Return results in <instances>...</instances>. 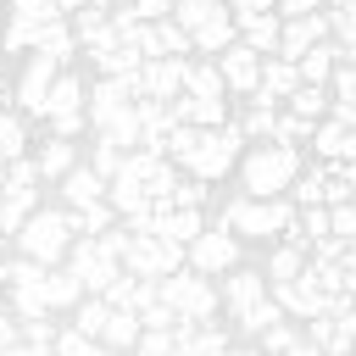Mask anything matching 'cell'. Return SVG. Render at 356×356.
Here are the masks:
<instances>
[{
    "label": "cell",
    "instance_id": "cell-1",
    "mask_svg": "<svg viewBox=\"0 0 356 356\" xmlns=\"http://www.w3.org/2000/svg\"><path fill=\"white\" fill-rule=\"evenodd\" d=\"M222 306L234 312V323H239L245 334H261V328H273V323L284 317V306L273 300V278L256 273V267L222 273Z\"/></svg>",
    "mask_w": 356,
    "mask_h": 356
},
{
    "label": "cell",
    "instance_id": "cell-2",
    "mask_svg": "<svg viewBox=\"0 0 356 356\" xmlns=\"http://www.w3.org/2000/svg\"><path fill=\"white\" fill-rule=\"evenodd\" d=\"M239 178H245V195H289L295 178H300V150L278 145V139H261V145L245 150Z\"/></svg>",
    "mask_w": 356,
    "mask_h": 356
},
{
    "label": "cell",
    "instance_id": "cell-3",
    "mask_svg": "<svg viewBox=\"0 0 356 356\" xmlns=\"http://www.w3.org/2000/svg\"><path fill=\"white\" fill-rule=\"evenodd\" d=\"M295 200L284 195H239L222 206V222L239 234V239H284V228L295 222Z\"/></svg>",
    "mask_w": 356,
    "mask_h": 356
},
{
    "label": "cell",
    "instance_id": "cell-4",
    "mask_svg": "<svg viewBox=\"0 0 356 356\" xmlns=\"http://www.w3.org/2000/svg\"><path fill=\"white\" fill-rule=\"evenodd\" d=\"M239 161H245V128H239V122H217V128H200L184 172H195V178L211 184V178H222V172H234Z\"/></svg>",
    "mask_w": 356,
    "mask_h": 356
},
{
    "label": "cell",
    "instance_id": "cell-5",
    "mask_svg": "<svg viewBox=\"0 0 356 356\" xmlns=\"http://www.w3.org/2000/svg\"><path fill=\"white\" fill-rule=\"evenodd\" d=\"M17 250L33 256V261H44V267L67 261V250H72V211H61V206H39V211L22 222Z\"/></svg>",
    "mask_w": 356,
    "mask_h": 356
},
{
    "label": "cell",
    "instance_id": "cell-6",
    "mask_svg": "<svg viewBox=\"0 0 356 356\" xmlns=\"http://www.w3.org/2000/svg\"><path fill=\"white\" fill-rule=\"evenodd\" d=\"M122 267H128L134 278H172L178 267H189V245L161 239V234H134V228H128Z\"/></svg>",
    "mask_w": 356,
    "mask_h": 356
},
{
    "label": "cell",
    "instance_id": "cell-7",
    "mask_svg": "<svg viewBox=\"0 0 356 356\" xmlns=\"http://www.w3.org/2000/svg\"><path fill=\"white\" fill-rule=\"evenodd\" d=\"M161 300L178 312V323H211L217 317V289L195 267H178L172 278H161Z\"/></svg>",
    "mask_w": 356,
    "mask_h": 356
},
{
    "label": "cell",
    "instance_id": "cell-8",
    "mask_svg": "<svg viewBox=\"0 0 356 356\" xmlns=\"http://www.w3.org/2000/svg\"><path fill=\"white\" fill-rule=\"evenodd\" d=\"M67 267L83 278V289H89V295H106V289L122 278V256H117L100 234H78V245L67 250Z\"/></svg>",
    "mask_w": 356,
    "mask_h": 356
},
{
    "label": "cell",
    "instance_id": "cell-9",
    "mask_svg": "<svg viewBox=\"0 0 356 356\" xmlns=\"http://www.w3.org/2000/svg\"><path fill=\"white\" fill-rule=\"evenodd\" d=\"M139 106V83L134 78H95L89 83V128H111L117 117H128Z\"/></svg>",
    "mask_w": 356,
    "mask_h": 356
},
{
    "label": "cell",
    "instance_id": "cell-10",
    "mask_svg": "<svg viewBox=\"0 0 356 356\" xmlns=\"http://www.w3.org/2000/svg\"><path fill=\"white\" fill-rule=\"evenodd\" d=\"M189 267H195V273H206V278L234 273V267H239V234L217 217V228H206V234L189 245Z\"/></svg>",
    "mask_w": 356,
    "mask_h": 356
},
{
    "label": "cell",
    "instance_id": "cell-11",
    "mask_svg": "<svg viewBox=\"0 0 356 356\" xmlns=\"http://www.w3.org/2000/svg\"><path fill=\"white\" fill-rule=\"evenodd\" d=\"M56 78H61V61L44 56V50H28V67H22V78H17V106H22V117H44V100H50V89H56Z\"/></svg>",
    "mask_w": 356,
    "mask_h": 356
},
{
    "label": "cell",
    "instance_id": "cell-12",
    "mask_svg": "<svg viewBox=\"0 0 356 356\" xmlns=\"http://www.w3.org/2000/svg\"><path fill=\"white\" fill-rule=\"evenodd\" d=\"M273 300L284 306V317H300V323H312V317H323L328 312V289L312 278V261H306V273L300 278H284V284H273Z\"/></svg>",
    "mask_w": 356,
    "mask_h": 356
},
{
    "label": "cell",
    "instance_id": "cell-13",
    "mask_svg": "<svg viewBox=\"0 0 356 356\" xmlns=\"http://www.w3.org/2000/svg\"><path fill=\"white\" fill-rule=\"evenodd\" d=\"M184 78H189V56H156L134 72L139 83V100H178L184 95Z\"/></svg>",
    "mask_w": 356,
    "mask_h": 356
},
{
    "label": "cell",
    "instance_id": "cell-14",
    "mask_svg": "<svg viewBox=\"0 0 356 356\" xmlns=\"http://www.w3.org/2000/svg\"><path fill=\"white\" fill-rule=\"evenodd\" d=\"M261 61H267V56H261V50H250L245 39H239V44H228V50L217 56L222 83H228L234 95H256V89H261Z\"/></svg>",
    "mask_w": 356,
    "mask_h": 356
},
{
    "label": "cell",
    "instance_id": "cell-15",
    "mask_svg": "<svg viewBox=\"0 0 356 356\" xmlns=\"http://www.w3.org/2000/svg\"><path fill=\"white\" fill-rule=\"evenodd\" d=\"M323 39H334V28H328V11H312V17H284V39H278V56H289V61H300L312 44H323Z\"/></svg>",
    "mask_w": 356,
    "mask_h": 356
},
{
    "label": "cell",
    "instance_id": "cell-16",
    "mask_svg": "<svg viewBox=\"0 0 356 356\" xmlns=\"http://www.w3.org/2000/svg\"><path fill=\"white\" fill-rule=\"evenodd\" d=\"M150 234H161V239H178V245H195V239L206 234V211H200V206H172V200H161V206H156V222H150Z\"/></svg>",
    "mask_w": 356,
    "mask_h": 356
},
{
    "label": "cell",
    "instance_id": "cell-17",
    "mask_svg": "<svg viewBox=\"0 0 356 356\" xmlns=\"http://www.w3.org/2000/svg\"><path fill=\"white\" fill-rule=\"evenodd\" d=\"M228 44H239V17L222 6L217 17H206V22L195 28V56H211V61H217Z\"/></svg>",
    "mask_w": 356,
    "mask_h": 356
},
{
    "label": "cell",
    "instance_id": "cell-18",
    "mask_svg": "<svg viewBox=\"0 0 356 356\" xmlns=\"http://www.w3.org/2000/svg\"><path fill=\"white\" fill-rule=\"evenodd\" d=\"M300 83H306V78H300V61H289V56H267V61H261V89H256V95H267V100L284 106Z\"/></svg>",
    "mask_w": 356,
    "mask_h": 356
},
{
    "label": "cell",
    "instance_id": "cell-19",
    "mask_svg": "<svg viewBox=\"0 0 356 356\" xmlns=\"http://www.w3.org/2000/svg\"><path fill=\"white\" fill-rule=\"evenodd\" d=\"M61 195H67V206H89V200H111V178L106 172H95L89 161H78L67 178H61Z\"/></svg>",
    "mask_w": 356,
    "mask_h": 356
},
{
    "label": "cell",
    "instance_id": "cell-20",
    "mask_svg": "<svg viewBox=\"0 0 356 356\" xmlns=\"http://www.w3.org/2000/svg\"><path fill=\"white\" fill-rule=\"evenodd\" d=\"M228 334L217 323H178V356H228Z\"/></svg>",
    "mask_w": 356,
    "mask_h": 356
},
{
    "label": "cell",
    "instance_id": "cell-21",
    "mask_svg": "<svg viewBox=\"0 0 356 356\" xmlns=\"http://www.w3.org/2000/svg\"><path fill=\"white\" fill-rule=\"evenodd\" d=\"M239 39L261 56H278V39H284V17L278 11H256V17H239Z\"/></svg>",
    "mask_w": 356,
    "mask_h": 356
},
{
    "label": "cell",
    "instance_id": "cell-22",
    "mask_svg": "<svg viewBox=\"0 0 356 356\" xmlns=\"http://www.w3.org/2000/svg\"><path fill=\"white\" fill-rule=\"evenodd\" d=\"M95 67H100V78H134V72L145 67V50H139V39H128V33H122L111 50H100V56H95Z\"/></svg>",
    "mask_w": 356,
    "mask_h": 356
},
{
    "label": "cell",
    "instance_id": "cell-23",
    "mask_svg": "<svg viewBox=\"0 0 356 356\" xmlns=\"http://www.w3.org/2000/svg\"><path fill=\"white\" fill-rule=\"evenodd\" d=\"M284 106H289L295 117H306V122H323V117H334V89H328V83H300Z\"/></svg>",
    "mask_w": 356,
    "mask_h": 356
},
{
    "label": "cell",
    "instance_id": "cell-24",
    "mask_svg": "<svg viewBox=\"0 0 356 356\" xmlns=\"http://www.w3.org/2000/svg\"><path fill=\"white\" fill-rule=\"evenodd\" d=\"M172 111H178V122H195V128H217V122H228V100H206V95H178Z\"/></svg>",
    "mask_w": 356,
    "mask_h": 356
},
{
    "label": "cell",
    "instance_id": "cell-25",
    "mask_svg": "<svg viewBox=\"0 0 356 356\" xmlns=\"http://www.w3.org/2000/svg\"><path fill=\"white\" fill-rule=\"evenodd\" d=\"M139 334H145V317H139L134 306H111V317H106V334H100V339H106L111 350H134V345H139Z\"/></svg>",
    "mask_w": 356,
    "mask_h": 356
},
{
    "label": "cell",
    "instance_id": "cell-26",
    "mask_svg": "<svg viewBox=\"0 0 356 356\" xmlns=\"http://www.w3.org/2000/svg\"><path fill=\"white\" fill-rule=\"evenodd\" d=\"M278 111H284L278 100H267V95H250V111L239 117L245 139H256V145H261V139H273V134H278Z\"/></svg>",
    "mask_w": 356,
    "mask_h": 356
},
{
    "label": "cell",
    "instance_id": "cell-27",
    "mask_svg": "<svg viewBox=\"0 0 356 356\" xmlns=\"http://www.w3.org/2000/svg\"><path fill=\"white\" fill-rule=\"evenodd\" d=\"M33 161H39V172H44V178H67V172L78 167V145H72V139H61V134H50V139L39 145V156H33Z\"/></svg>",
    "mask_w": 356,
    "mask_h": 356
},
{
    "label": "cell",
    "instance_id": "cell-28",
    "mask_svg": "<svg viewBox=\"0 0 356 356\" xmlns=\"http://www.w3.org/2000/svg\"><path fill=\"white\" fill-rule=\"evenodd\" d=\"M89 289H83V278L72 273V267H50L44 273V300H50V312H61V306H78Z\"/></svg>",
    "mask_w": 356,
    "mask_h": 356
},
{
    "label": "cell",
    "instance_id": "cell-29",
    "mask_svg": "<svg viewBox=\"0 0 356 356\" xmlns=\"http://www.w3.org/2000/svg\"><path fill=\"white\" fill-rule=\"evenodd\" d=\"M334 67H339V39H323L300 56V78L306 83H334Z\"/></svg>",
    "mask_w": 356,
    "mask_h": 356
},
{
    "label": "cell",
    "instance_id": "cell-30",
    "mask_svg": "<svg viewBox=\"0 0 356 356\" xmlns=\"http://www.w3.org/2000/svg\"><path fill=\"white\" fill-rule=\"evenodd\" d=\"M184 95H206V100H222V95H228V83H222V67H217L211 56H200V61H189V78H184Z\"/></svg>",
    "mask_w": 356,
    "mask_h": 356
},
{
    "label": "cell",
    "instance_id": "cell-31",
    "mask_svg": "<svg viewBox=\"0 0 356 356\" xmlns=\"http://www.w3.org/2000/svg\"><path fill=\"white\" fill-rule=\"evenodd\" d=\"M306 261H312V250H306V245H289V239H284V245H278V250L267 256V267H261V273H267L273 284H284V278H300V273H306Z\"/></svg>",
    "mask_w": 356,
    "mask_h": 356
},
{
    "label": "cell",
    "instance_id": "cell-32",
    "mask_svg": "<svg viewBox=\"0 0 356 356\" xmlns=\"http://www.w3.org/2000/svg\"><path fill=\"white\" fill-rule=\"evenodd\" d=\"M106 317H111V300H106V295H83V300L72 306V328L89 334V339L106 334Z\"/></svg>",
    "mask_w": 356,
    "mask_h": 356
},
{
    "label": "cell",
    "instance_id": "cell-33",
    "mask_svg": "<svg viewBox=\"0 0 356 356\" xmlns=\"http://www.w3.org/2000/svg\"><path fill=\"white\" fill-rule=\"evenodd\" d=\"M345 139H350V128H345L339 117H323V122H317V134H312L317 161H339V156H345Z\"/></svg>",
    "mask_w": 356,
    "mask_h": 356
},
{
    "label": "cell",
    "instance_id": "cell-34",
    "mask_svg": "<svg viewBox=\"0 0 356 356\" xmlns=\"http://www.w3.org/2000/svg\"><path fill=\"white\" fill-rule=\"evenodd\" d=\"M295 206H328V161H317V167H306L300 178H295Z\"/></svg>",
    "mask_w": 356,
    "mask_h": 356
},
{
    "label": "cell",
    "instance_id": "cell-35",
    "mask_svg": "<svg viewBox=\"0 0 356 356\" xmlns=\"http://www.w3.org/2000/svg\"><path fill=\"white\" fill-rule=\"evenodd\" d=\"M67 211H72V234H106L117 217L111 200H89V206H67Z\"/></svg>",
    "mask_w": 356,
    "mask_h": 356
},
{
    "label": "cell",
    "instance_id": "cell-36",
    "mask_svg": "<svg viewBox=\"0 0 356 356\" xmlns=\"http://www.w3.org/2000/svg\"><path fill=\"white\" fill-rule=\"evenodd\" d=\"M0 156H6V161L28 156V128H22V111H0Z\"/></svg>",
    "mask_w": 356,
    "mask_h": 356
},
{
    "label": "cell",
    "instance_id": "cell-37",
    "mask_svg": "<svg viewBox=\"0 0 356 356\" xmlns=\"http://www.w3.org/2000/svg\"><path fill=\"white\" fill-rule=\"evenodd\" d=\"M11 306H17V317H44V312H50V300H44V278H33V284H11Z\"/></svg>",
    "mask_w": 356,
    "mask_h": 356
},
{
    "label": "cell",
    "instance_id": "cell-38",
    "mask_svg": "<svg viewBox=\"0 0 356 356\" xmlns=\"http://www.w3.org/2000/svg\"><path fill=\"white\" fill-rule=\"evenodd\" d=\"M312 134H317V122H306V117H295L289 106L278 111V134H273L278 145H295V150H300V145H312Z\"/></svg>",
    "mask_w": 356,
    "mask_h": 356
},
{
    "label": "cell",
    "instance_id": "cell-39",
    "mask_svg": "<svg viewBox=\"0 0 356 356\" xmlns=\"http://www.w3.org/2000/svg\"><path fill=\"white\" fill-rule=\"evenodd\" d=\"M56 356H111V345H106V339L78 334V328H67V334L56 339Z\"/></svg>",
    "mask_w": 356,
    "mask_h": 356
},
{
    "label": "cell",
    "instance_id": "cell-40",
    "mask_svg": "<svg viewBox=\"0 0 356 356\" xmlns=\"http://www.w3.org/2000/svg\"><path fill=\"white\" fill-rule=\"evenodd\" d=\"M134 350L139 356H178V328H145Z\"/></svg>",
    "mask_w": 356,
    "mask_h": 356
},
{
    "label": "cell",
    "instance_id": "cell-41",
    "mask_svg": "<svg viewBox=\"0 0 356 356\" xmlns=\"http://www.w3.org/2000/svg\"><path fill=\"white\" fill-rule=\"evenodd\" d=\"M328 11V28L339 44H356V0H339V6H323Z\"/></svg>",
    "mask_w": 356,
    "mask_h": 356
},
{
    "label": "cell",
    "instance_id": "cell-42",
    "mask_svg": "<svg viewBox=\"0 0 356 356\" xmlns=\"http://www.w3.org/2000/svg\"><path fill=\"white\" fill-rule=\"evenodd\" d=\"M11 17L17 22H56L67 11H61V0H11Z\"/></svg>",
    "mask_w": 356,
    "mask_h": 356
},
{
    "label": "cell",
    "instance_id": "cell-43",
    "mask_svg": "<svg viewBox=\"0 0 356 356\" xmlns=\"http://www.w3.org/2000/svg\"><path fill=\"white\" fill-rule=\"evenodd\" d=\"M195 139H200V128H195V122H178V128L167 134V145H161V156H172V161L184 167V161H189V150H195Z\"/></svg>",
    "mask_w": 356,
    "mask_h": 356
},
{
    "label": "cell",
    "instance_id": "cell-44",
    "mask_svg": "<svg viewBox=\"0 0 356 356\" xmlns=\"http://www.w3.org/2000/svg\"><path fill=\"white\" fill-rule=\"evenodd\" d=\"M122 161H128V150H122V145H111V139H95V156H89V167H95V172L117 178V172H122Z\"/></svg>",
    "mask_w": 356,
    "mask_h": 356
},
{
    "label": "cell",
    "instance_id": "cell-45",
    "mask_svg": "<svg viewBox=\"0 0 356 356\" xmlns=\"http://www.w3.org/2000/svg\"><path fill=\"white\" fill-rule=\"evenodd\" d=\"M256 339H261V350H267V356H284V350H289V345H295V339H300V328H295V323H284V317H278V323H273V328H261V334H256Z\"/></svg>",
    "mask_w": 356,
    "mask_h": 356
},
{
    "label": "cell",
    "instance_id": "cell-46",
    "mask_svg": "<svg viewBox=\"0 0 356 356\" xmlns=\"http://www.w3.org/2000/svg\"><path fill=\"white\" fill-rule=\"evenodd\" d=\"M172 206H206V178H178V189H172Z\"/></svg>",
    "mask_w": 356,
    "mask_h": 356
},
{
    "label": "cell",
    "instance_id": "cell-47",
    "mask_svg": "<svg viewBox=\"0 0 356 356\" xmlns=\"http://www.w3.org/2000/svg\"><path fill=\"white\" fill-rule=\"evenodd\" d=\"M134 295H139V278H134V273L122 267V278H117V284L106 289V300H111V306H134Z\"/></svg>",
    "mask_w": 356,
    "mask_h": 356
},
{
    "label": "cell",
    "instance_id": "cell-48",
    "mask_svg": "<svg viewBox=\"0 0 356 356\" xmlns=\"http://www.w3.org/2000/svg\"><path fill=\"white\" fill-rule=\"evenodd\" d=\"M334 211V234L339 239H356V200H339V206H328Z\"/></svg>",
    "mask_w": 356,
    "mask_h": 356
},
{
    "label": "cell",
    "instance_id": "cell-49",
    "mask_svg": "<svg viewBox=\"0 0 356 356\" xmlns=\"http://www.w3.org/2000/svg\"><path fill=\"white\" fill-rule=\"evenodd\" d=\"M312 261H345V239H339V234L317 239V245H312Z\"/></svg>",
    "mask_w": 356,
    "mask_h": 356
},
{
    "label": "cell",
    "instance_id": "cell-50",
    "mask_svg": "<svg viewBox=\"0 0 356 356\" xmlns=\"http://www.w3.org/2000/svg\"><path fill=\"white\" fill-rule=\"evenodd\" d=\"M17 339H22V317H6V312H0V356H6Z\"/></svg>",
    "mask_w": 356,
    "mask_h": 356
},
{
    "label": "cell",
    "instance_id": "cell-51",
    "mask_svg": "<svg viewBox=\"0 0 356 356\" xmlns=\"http://www.w3.org/2000/svg\"><path fill=\"white\" fill-rule=\"evenodd\" d=\"M323 11V0H278V17H312Z\"/></svg>",
    "mask_w": 356,
    "mask_h": 356
},
{
    "label": "cell",
    "instance_id": "cell-52",
    "mask_svg": "<svg viewBox=\"0 0 356 356\" xmlns=\"http://www.w3.org/2000/svg\"><path fill=\"white\" fill-rule=\"evenodd\" d=\"M234 17H256V11H278V0H228Z\"/></svg>",
    "mask_w": 356,
    "mask_h": 356
},
{
    "label": "cell",
    "instance_id": "cell-53",
    "mask_svg": "<svg viewBox=\"0 0 356 356\" xmlns=\"http://www.w3.org/2000/svg\"><path fill=\"white\" fill-rule=\"evenodd\" d=\"M284 356H328V350H323V345H312V339H306V334H300V339H295V345H289V350H284Z\"/></svg>",
    "mask_w": 356,
    "mask_h": 356
},
{
    "label": "cell",
    "instance_id": "cell-54",
    "mask_svg": "<svg viewBox=\"0 0 356 356\" xmlns=\"http://www.w3.org/2000/svg\"><path fill=\"white\" fill-rule=\"evenodd\" d=\"M339 67H350V72H356V44H339Z\"/></svg>",
    "mask_w": 356,
    "mask_h": 356
},
{
    "label": "cell",
    "instance_id": "cell-55",
    "mask_svg": "<svg viewBox=\"0 0 356 356\" xmlns=\"http://www.w3.org/2000/svg\"><path fill=\"white\" fill-rule=\"evenodd\" d=\"M83 6H89V0H61V11H67V17H78Z\"/></svg>",
    "mask_w": 356,
    "mask_h": 356
},
{
    "label": "cell",
    "instance_id": "cell-56",
    "mask_svg": "<svg viewBox=\"0 0 356 356\" xmlns=\"http://www.w3.org/2000/svg\"><path fill=\"white\" fill-rule=\"evenodd\" d=\"M339 161H356V128H350V139H345V156Z\"/></svg>",
    "mask_w": 356,
    "mask_h": 356
},
{
    "label": "cell",
    "instance_id": "cell-57",
    "mask_svg": "<svg viewBox=\"0 0 356 356\" xmlns=\"http://www.w3.org/2000/svg\"><path fill=\"white\" fill-rule=\"evenodd\" d=\"M228 356H267V350H261V345H256V350H228Z\"/></svg>",
    "mask_w": 356,
    "mask_h": 356
},
{
    "label": "cell",
    "instance_id": "cell-58",
    "mask_svg": "<svg viewBox=\"0 0 356 356\" xmlns=\"http://www.w3.org/2000/svg\"><path fill=\"white\" fill-rule=\"evenodd\" d=\"M6 239H11V228H6V222H0V250H6Z\"/></svg>",
    "mask_w": 356,
    "mask_h": 356
},
{
    "label": "cell",
    "instance_id": "cell-59",
    "mask_svg": "<svg viewBox=\"0 0 356 356\" xmlns=\"http://www.w3.org/2000/svg\"><path fill=\"white\" fill-rule=\"evenodd\" d=\"M89 6H111V0H89Z\"/></svg>",
    "mask_w": 356,
    "mask_h": 356
},
{
    "label": "cell",
    "instance_id": "cell-60",
    "mask_svg": "<svg viewBox=\"0 0 356 356\" xmlns=\"http://www.w3.org/2000/svg\"><path fill=\"white\" fill-rule=\"evenodd\" d=\"M0 111H6V89H0Z\"/></svg>",
    "mask_w": 356,
    "mask_h": 356
},
{
    "label": "cell",
    "instance_id": "cell-61",
    "mask_svg": "<svg viewBox=\"0 0 356 356\" xmlns=\"http://www.w3.org/2000/svg\"><path fill=\"white\" fill-rule=\"evenodd\" d=\"M111 6H128V0H111Z\"/></svg>",
    "mask_w": 356,
    "mask_h": 356
},
{
    "label": "cell",
    "instance_id": "cell-62",
    "mask_svg": "<svg viewBox=\"0 0 356 356\" xmlns=\"http://www.w3.org/2000/svg\"><path fill=\"white\" fill-rule=\"evenodd\" d=\"M0 83H6V78H0Z\"/></svg>",
    "mask_w": 356,
    "mask_h": 356
},
{
    "label": "cell",
    "instance_id": "cell-63",
    "mask_svg": "<svg viewBox=\"0 0 356 356\" xmlns=\"http://www.w3.org/2000/svg\"><path fill=\"white\" fill-rule=\"evenodd\" d=\"M0 284H6V278H0Z\"/></svg>",
    "mask_w": 356,
    "mask_h": 356
}]
</instances>
